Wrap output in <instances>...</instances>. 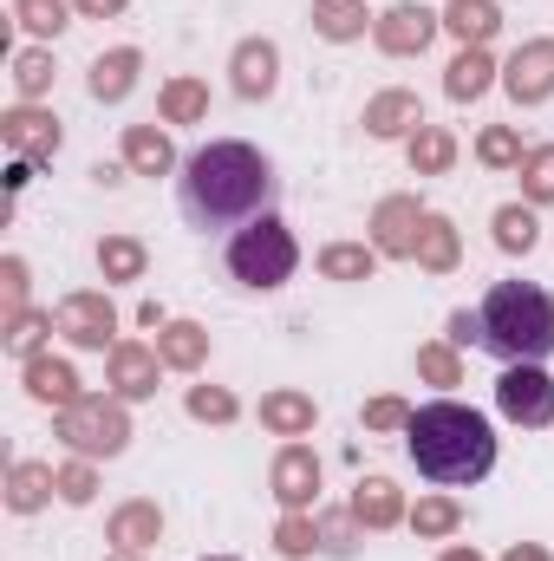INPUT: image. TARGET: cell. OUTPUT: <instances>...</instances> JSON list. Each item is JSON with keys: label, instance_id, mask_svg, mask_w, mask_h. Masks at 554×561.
Listing matches in <instances>:
<instances>
[{"label": "cell", "instance_id": "obj_1", "mask_svg": "<svg viewBox=\"0 0 554 561\" xmlns=\"http://www.w3.org/2000/svg\"><path fill=\"white\" fill-rule=\"evenodd\" d=\"M275 170L255 144H203L183 176H176V203L189 229H249L255 216H275Z\"/></svg>", "mask_w": 554, "mask_h": 561}, {"label": "cell", "instance_id": "obj_2", "mask_svg": "<svg viewBox=\"0 0 554 561\" xmlns=\"http://www.w3.org/2000/svg\"><path fill=\"white\" fill-rule=\"evenodd\" d=\"M405 450H412L417 470H424L430 483H443V490H457V483H483L489 463H496L489 419L470 412V405H457V399L417 405L412 419H405Z\"/></svg>", "mask_w": 554, "mask_h": 561}, {"label": "cell", "instance_id": "obj_3", "mask_svg": "<svg viewBox=\"0 0 554 561\" xmlns=\"http://www.w3.org/2000/svg\"><path fill=\"white\" fill-rule=\"evenodd\" d=\"M483 320V340L489 353H503L509 366H542L554 353V294L529 287V280H496L489 300L476 307Z\"/></svg>", "mask_w": 554, "mask_h": 561}, {"label": "cell", "instance_id": "obj_4", "mask_svg": "<svg viewBox=\"0 0 554 561\" xmlns=\"http://www.w3.org/2000/svg\"><path fill=\"white\" fill-rule=\"evenodd\" d=\"M293 262H300V249H293V236L280 229L275 216H255L229 242V268H235V280H249V287H280V280L293 275Z\"/></svg>", "mask_w": 554, "mask_h": 561}, {"label": "cell", "instance_id": "obj_5", "mask_svg": "<svg viewBox=\"0 0 554 561\" xmlns=\"http://www.w3.org/2000/svg\"><path fill=\"white\" fill-rule=\"evenodd\" d=\"M496 405L516 424H549L554 419V379L542 366H509L503 386H496Z\"/></svg>", "mask_w": 554, "mask_h": 561}, {"label": "cell", "instance_id": "obj_6", "mask_svg": "<svg viewBox=\"0 0 554 561\" xmlns=\"http://www.w3.org/2000/svg\"><path fill=\"white\" fill-rule=\"evenodd\" d=\"M66 437H72L79 450H105V457H112V450L125 444V419H118L112 405H72V412H66Z\"/></svg>", "mask_w": 554, "mask_h": 561}, {"label": "cell", "instance_id": "obj_7", "mask_svg": "<svg viewBox=\"0 0 554 561\" xmlns=\"http://www.w3.org/2000/svg\"><path fill=\"white\" fill-rule=\"evenodd\" d=\"M53 320H59V333H72L79 346H105V333H112V307H105V300H92V294L66 300Z\"/></svg>", "mask_w": 554, "mask_h": 561}, {"label": "cell", "instance_id": "obj_8", "mask_svg": "<svg viewBox=\"0 0 554 561\" xmlns=\"http://www.w3.org/2000/svg\"><path fill=\"white\" fill-rule=\"evenodd\" d=\"M549 85H554V46L516 53V66H509V92H516V99H542Z\"/></svg>", "mask_w": 554, "mask_h": 561}, {"label": "cell", "instance_id": "obj_9", "mask_svg": "<svg viewBox=\"0 0 554 561\" xmlns=\"http://www.w3.org/2000/svg\"><path fill=\"white\" fill-rule=\"evenodd\" d=\"M7 144L26 150V157H53V150H59V125L39 118V112H13V118H7Z\"/></svg>", "mask_w": 554, "mask_h": 561}, {"label": "cell", "instance_id": "obj_10", "mask_svg": "<svg viewBox=\"0 0 554 561\" xmlns=\"http://www.w3.org/2000/svg\"><path fill=\"white\" fill-rule=\"evenodd\" d=\"M131 66H138L131 53H112V59H99V72H92V92H99V99H125V92H131Z\"/></svg>", "mask_w": 554, "mask_h": 561}, {"label": "cell", "instance_id": "obj_11", "mask_svg": "<svg viewBox=\"0 0 554 561\" xmlns=\"http://www.w3.org/2000/svg\"><path fill=\"white\" fill-rule=\"evenodd\" d=\"M424 39H430V13H424V7H399L392 26H385V46L405 53V46H424Z\"/></svg>", "mask_w": 554, "mask_h": 561}, {"label": "cell", "instance_id": "obj_12", "mask_svg": "<svg viewBox=\"0 0 554 561\" xmlns=\"http://www.w3.org/2000/svg\"><path fill=\"white\" fill-rule=\"evenodd\" d=\"M26 379H33V399H59V405L72 399V373H66V366H53V359H33V366H26Z\"/></svg>", "mask_w": 554, "mask_h": 561}, {"label": "cell", "instance_id": "obj_13", "mask_svg": "<svg viewBox=\"0 0 554 561\" xmlns=\"http://www.w3.org/2000/svg\"><path fill=\"white\" fill-rule=\"evenodd\" d=\"M235 85H242L249 99H255V92H268V85H275V53H268V46H249V53H242V79H235Z\"/></svg>", "mask_w": 554, "mask_h": 561}, {"label": "cell", "instance_id": "obj_14", "mask_svg": "<svg viewBox=\"0 0 554 561\" xmlns=\"http://www.w3.org/2000/svg\"><path fill=\"white\" fill-rule=\"evenodd\" d=\"M46 503V470L39 463H20L13 470V510H39Z\"/></svg>", "mask_w": 554, "mask_h": 561}, {"label": "cell", "instance_id": "obj_15", "mask_svg": "<svg viewBox=\"0 0 554 561\" xmlns=\"http://www.w3.org/2000/svg\"><path fill=\"white\" fill-rule=\"evenodd\" d=\"M450 26H457L463 39H483V33L496 26V13H489L483 0H457V13H450Z\"/></svg>", "mask_w": 554, "mask_h": 561}, {"label": "cell", "instance_id": "obj_16", "mask_svg": "<svg viewBox=\"0 0 554 561\" xmlns=\"http://www.w3.org/2000/svg\"><path fill=\"white\" fill-rule=\"evenodd\" d=\"M20 20L33 33H59L66 26V0H20Z\"/></svg>", "mask_w": 554, "mask_h": 561}, {"label": "cell", "instance_id": "obj_17", "mask_svg": "<svg viewBox=\"0 0 554 561\" xmlns=\"http://www.w3.org/2000/svg\"><path fill=\"white\" fill-rule=\"evenodd\" d=\"M483 79H489V66H483L476 53H463V59L450 66V92H457V99H470V92H483Z\"/></svg>", "mask_w": 554, "mask_h": 561}, {"label": "cell", "instance_id": "obj_18", "mask_svg": "<svg viewBox=\"0 0 554 561\" xmlns=\"http://www.w3.org/2000/svg\"><path fill=\"white\" fill-rule=\"evenodd\" d=\"M496 242H503V249H529V242H535V222H529L522 209H503V216H496Z\"/></svg>", "mask_w": 554, "mask_h": 561}, {"label": "cell", "instance_id": "obj_19", "mask_svg": "<svg viewBox=\"0 0 554 561\" xmlns=\"http://www.w3.org/2000/svg\"><path fill=\"white\" fill-rule=\"evenodd\" d=\"M131 163L138 170H163L170 163V144L157 138V131H131Z\"/></svg>", "mask_w": 554, "mask_h": 561}, {"label": "cell", "instance_id": "obj_20", "mask_svg": "<svg viewBox=\"0 0 554 561\" xmlns=\"http://www.w3.org/2000/svg\"><path fill=\"white\" fill-rule=\"evenodd\" d=\"M118 386L138 399V392H150V359L143 353H118Z\"/></svg>", "mask_w": 554, "mask_h": 561}, {"label": "cell", "instance_id": "obj_21", "mask_svg": "<svg viewBox=\"0 0 554 561\" xmlns=\"http://www.w3.org/2000/svg\"><path fill=\"white\" fill-rule=\"evenodd\" d=\"M359 516L385 523V516H392V483H366V490H359Z\"/></svg>", "mask_w": 554, "mask_h": 561}, {"label": "cell", "instance_id": "obj_22", "mask_svg": "<svg viewBox=\"0 0 554 561\" xmlns=\"http://www.w3.org/2000/svg\"><path fill=\"white\" fill-rule=\"evenodd\" d=\"M138 536H157V516H150V510H125V516H118V542L138 549Z\"/></svg>", "mask_w": 554, "mask_h": 561}, {"label": "cell", "instance_id": "obj_23", "mask_svg": "<svg viewBox=\"0 0 554 561\" xmlns=\"http://www.w3.org/2000/svg\"><path fill=\"white\" fill-rule=\"evenodd\" d=\"M320 26H326V33H353L359 20H353V7H346V0H326V7H320Z\"/></svg>", "mask_w": 554, "mask_h": 561}, {"label": "cell", "instance_id": "obj_24", "mask_svg": "<svg viewBox=\"0 0 554 561\" xmlns=\"http://www.w3.org/2000/svg\"><path fill=\"white\" fill-rule=\"evenodd\" d=\"M196 353H203V340H196V327H170V359H183V366H189Z\"/></svg>", "mask_w": 554, "mask_h": 561}, {"label": "cell", "instance_id": "obj_25", "mask_svg": "<svg viewBox=\"0 0 554 561\" xmlns=\"http://www.w3.org/2000/svg\"><path fill=\"white\" fill-rule=\"evenodd\" d=\"M105 268H112V275H131V268H138V249H131V242H105Z\"/></svg>", "mask_w": 554, "mask_h": 561}, {"label": "cell", "instance_id": "obj_26", "mask_svg": "<svg viewBox=\"0 0 554 561\" xmlns=\"http://www.w3.org/2000/svg\"><path fill=\"white\" fill-rule=\"evenodd\" d=\"M39 85H46V59L26 53V59H20V92H39Z\"/></svg>", "mask_w": 554, "mask_h": 561}, {"label": "cell", "instance_id": "obj_27", "mask_svg": "<svg viewBox=\"0 0 554 561\" xmlns=\"http://www.w3.org/2000/svg\"><path fill=\"white\" fill-rule=\"evenodd\" d=\"M280 483H287V496H307V490H300V483H307V457H287V463H280Z\"/></svg>", "mask_w": 554, "mask_h": 561}, {"label": "cell", "instance_id": "obj_28", "mask_svg": "<svg viewBox=\"0 0 554 561\" xmlns=\"http://www.w3.org/2000/svg\"><path fill=\"white\" fill-rule=\"evenodd\" d=\"M535 196H554V150L535 157Z\"/></svg>", "mask_w": 554, "mask_h": 561}, {"label": "cell", "instance_id": "obj_29", "mask_svg": "<svg viewBox=\"0 0 554 561\" xmlns=\"http://www.w3.org/2000/svg\"><path fill=\"white\" fill-rule=\"evenodd\" d=\"M196 105H203V92H189V85H176V92H170V112H176V118H189Z\"/></svg>", "mask_w": 554, "mask_h": 561}, {"label": "cell", "instance_id": "obj_30", "mask_svg": "<svg viewBox=\"0 0 554 561\" xmlns=\"http://www.w3.org/2000/svg\"><path fill=\"white\" fill-rule=\"evenodd\" d=\"M66 496L85 503V496H92V470H66Z\"/></svg>", "mask_w": 554, "mask_h": 561}, {"label": "cell", "instance_id": "obj_31", "mask_svg": "<svg viewBox=\"0 0 554 561\" xmlns=\"http://www.w3.org/2000/svg\"><path fill=\"white\" fill-rule=\"evenodd\" d=\"M326 268H333V275H359V268H366V255H346V249H339V255H326Z\"/></svg>", "mask_w": 554, "mask_h": 561}, {"label": "cell", "instance_id": "obj_32", "mask_svg": "<svg viewBox=\"0 0 554 561\" xmlns=\"http://www.w3.org/2000/svg\"><path fill=\"white\" fill-rule=\"evenodd\" d=\"M268 419H280V424H300V419H307V412H300L293 399H280V405H268Z\"/></svg>", "mask_w": 554, "mask_h": 561}, {"label": "cell", "instance_id": "obj_33", "mask_svg": "<svg viewBox=\"0 0 554 561\" xmlns=\"http://www.w3.org/2000/svg\"><path fill=\"white\" fill-rule=\"evenodd\" d=\"M79 7H92V13H112V7H125V0H79Z\"/></svg>", "mask_w": 554, "mask_h": 561}, {"label": "cell", "instance_id": "obj_34", "mask_svg": "<svg viewBox=\"0 0 554 561\" xmlns=\"http://www.w3.org/2000/svg\"><path fill=\"white\" fill-rule=\"evenodd\" d=\"M516 561H542V556H516Z\"/></svg>", "mask_w": 554, "mask_h": 561}, {"label": "cell", "instance_id": "obj_35", "mask_svg": "<svg viewBox=\"0 0 554 561\" xmlns=\"http://www.w3.org/2000/svg\"><path fill=\"white\" fill-rule=\"evenodd\" d=\"M450 561H476V556H450Z\"/></svg>", "mask_w": 554, "mask_h": 561}]
</instances>
